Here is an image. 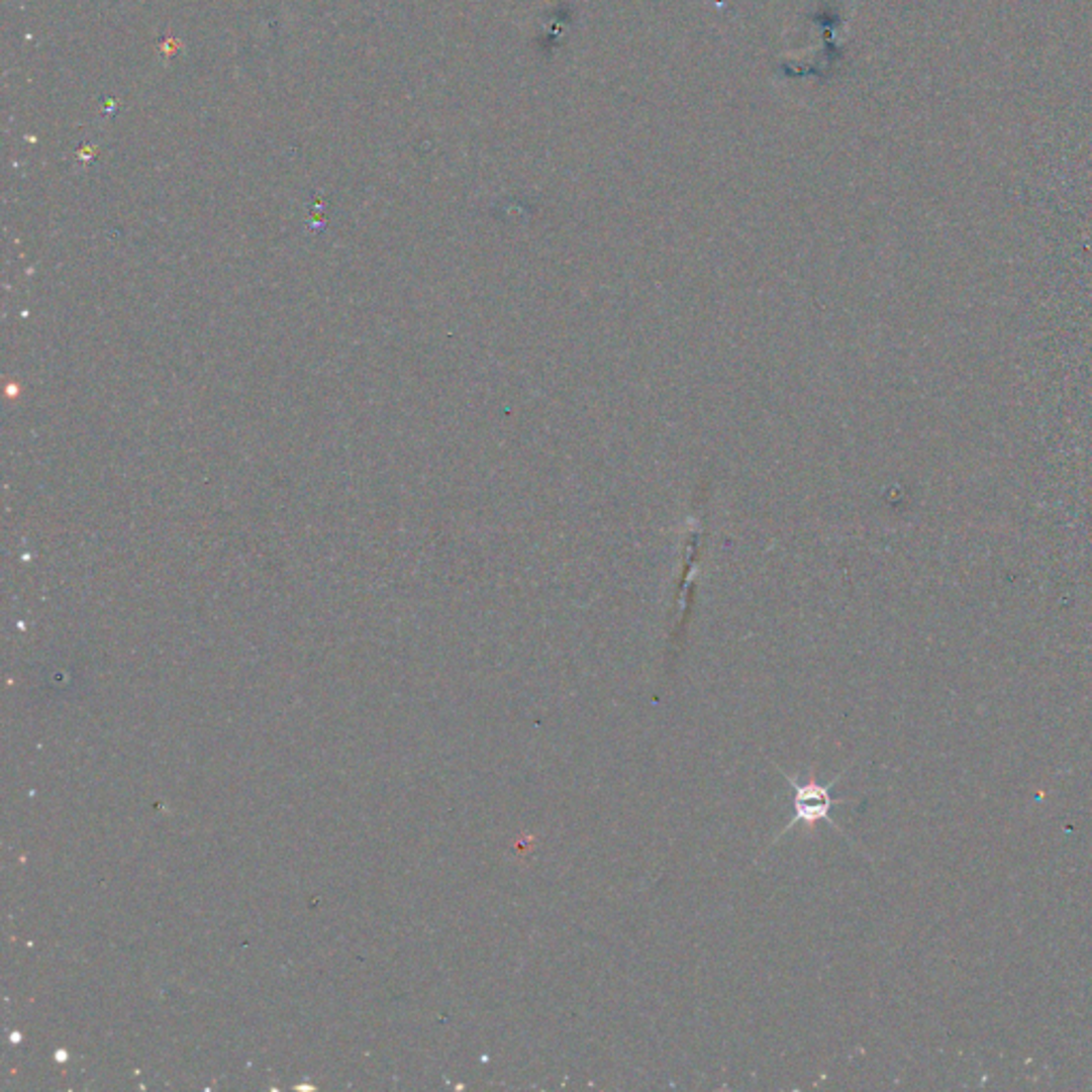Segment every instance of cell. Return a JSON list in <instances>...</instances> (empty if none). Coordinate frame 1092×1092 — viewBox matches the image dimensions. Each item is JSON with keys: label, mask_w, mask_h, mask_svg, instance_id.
I'll list each match as a JSON object with an SVG mask.
<instances>
[{"label": "cell", "mask_w": 1092, "mask_h": 1092, "mask_svg": "<svg viewBox=\"0 0 1092 1092\" xmlns=\"http://www.w3.org/2000/svg\"><path fill=\"white\" fill-rule=\"evenodd\" d=\"M783 777L788 779V783H790L792 813H790V821L785 823V828L779 832V836H775L773 846L779 838H783L785 834H788L794 826H800V823H804V826H815L817 821H830L834 826V821L830 819V813H832L834 807H838L842 800L832 798V788H834V783L840 777H836L830 785L817 783L813 775H809L807 779H802L800 775H785L783 773Z\"/></svg>", "instance_id": "obj_1"}]
</instances>
